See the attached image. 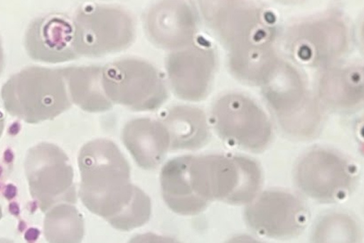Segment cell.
I'll use <instances>...</instances> for the list:
<instances>
[{
  "label": "cell",
  "instance_id": "obj_5",
  "mask_svg": "<svg viewBox=\"0 0 364 243\" xmlns=\"http://www.w3.org/2000/svg\"><path fill=\"white\" fill-rule=\"evenodd\" d=\"M78 57L95 58L127 48L135 36L132 15L122 7L99 4L80 6L72 20Z\"/></svg>",
  "mask_w": 364,
  "mask_h": 243
},
{
  "label": "cell",
  "instance_id": "obj_26",
  "mask_svg": "<svg viewBox=\"0 0 364 243\" xmlns=\"http://www.w3.org/2000/svg\"><path fill=\"white\" fill-rule=\"evenodd\" d=\"M4 129V117L3 114L0 112V137L2 135Z\"/></svg>",
  "mask_w": 364,
  "mask_h": 243
},
{
  "label": "cell",
  "instance_id": "obj_11",
  "mask_svg": "<svg viewBox=\"0 0 364 243\" xmlns=\"http://www.w3.org/2000/svg\"><path fill=\"white\" fill-rule=\"evenodd\" d=\"M244 216L254 232L280 239L299 235L308 220L303 200L294 193L282 189H269L259 193L246 206Z\"/></svg>",
  "mask_w": 364,
  "mask_h": 243
},
{
  "label": "cell",
  "instance_id": "obj_23",
  "mask_svg": "<svg viewBox=\"0 0 364 243\" xmlns=\"http://www.w3.org/2000/svg\"><path fill=\"white\" fill-rule=\"evenodd\" d=\"M128 243H181L173 237L159 235L152 232L136 234Z\"/></svg>",
  "mask_w": 364,
  "mask_h": 243
},
{
  "label": "cell",
  "instance_id": "obj_22",
  "mask_svg": "<svg viewBox=\"0 0 364 243\" xmlns=\"http://www.w3.org/2000/svg\"><path fill=\"white\" fill-rule=\"evenodd\" d=\"M361 232L356 220L348 214L331 212L316 224L311 243H360Z\"/></svg>",
  "mask_w": 364,
  "mask_h": 243
},
{
  "label": "cell",
  "instance_id": "obj_1",
  "mask_svg": "<svg viewBox=\"0 0 364 243\" xmlns=\"http://www.w3.org/2000/svg\"><path fill=\"white\" fill-rule=\"evenodd\" d=\"M77 162L79 196L91 212L122 231L149 221L151 200L131 183L128 161L113 141L97 139L86 143L80 150Z\"/></svg>",
  "mask_w": 364,
  "mask_h": 243
},
{
  "label": "cell",
  "instance_id": "obj_19",
  "mask_svg": "<svg viewBox=\"0 0 364 243\" xmlns=\"http://www.w3.org/2000/svg\"><path fill=\"white\" fill-rule=\"evenodd\" d=\"M62 69L72 103L88 112H102L112 107L102 87V66H69Z\"/></svg>",
  "mask_w": 364,
  "mask_h": 243
},
{
  "label": "cell",
  "instance_id": "obj_8",
  "mask_svg": "<svg viewBox=\"0 0 364 243\" xmlns=\"http://www.w3.org/2000/svg\"><path fill=\"white\" fill-rule=\"evenodd\" d=\"M24 168L31 195L43 212L58 203L76 202L73 169L60 147L47 142L31 147Z\"/></svg>",
  "mask_w": 364,
  "mask_h": 243
},
{
  "label": "cell",
  "instance_id": "obj_27",
  "mask_svg": "<svg viewBox=\"0 0 364 243\" xmlns=\"http://www.w3.org/2000/svg\"><path fill=\"white\" fill-rule=\"evenodd\" d=\"M0 243H14L13 240L6 238H0Z\"/></svg>",
  "mask_w": 364,
  "mask_h": 243
},
{
  "label": "cell",
  "instance_id": "obj_3",
  "mask_svg": "<svg viewBox=\"0 0 364 243\" xmlns=\"http://www.w3.org/2000/svg\"><path fill=\"white\" fill-rule=\"evenodd\" d=\"M1 96L11 115L29 124L53 119L72 105L62 68H25L4 84Z\"/></svg>",
  "mask_w": 364,
  "mask_h": 243
},
{
  "label": "cell",
  "instance_id": "obj_18",
  "mask_svg": "<svg viewBox=\"0 0 364 243\" xmlns=\"http://www.w3.org/2000/svg\"><path fill=\"white\" fill-rule=\"evenodd\" d=\"M170 140V151L196 150L204 146L210 136L203 111L189 105H176L161 120Z\"/></svg>",
  "mask_w": 364,
  "mask_h": 243
},
{
  "label": "cell",
  "instance_id": "obj_10",
  "mask_svg": "<svg viewBox=\"0 0 364 243\" xmlns=\"http://www.w3.org/2000/svg\"><path fill=\"white\" fill-rule=\"evenodd\" d=\"M202 161L211 202L230 205L250 203L262 185L260 166L240 155H202Z\"/></svg>",
  "mask_w": 364,
  "mask_h": 243
},
{
  "label": "cell",
  "instance_id": "obj_7",
  "mask_svg": "<svg viewBox=\"0 0 364 243\" xmlns=\"http://www.w3.org/2000/svg\"><path fill=\"white\" fill-rule=\"evenodd\" d=\"M356 166L341 154L326 148L312 149L298 161L294 180L307 197L323 203L344 200L358 181Z\"/></svg>",
  "mask_w": 364,
  "mask_h": 243
},
{
  "label": "cell",
  "instance_id": "obj_9",
  "mask_svg": "<svg viewBox=\"0 0 364 243\" xmlns=\"http://www.w3.org/2000/svg\"><path fill=\"white\" fill-rule=\"evenodd\" d=\"M210 119L222 139L249 151H264L272 138L267 114L253 100L239 94H228L216 100Z\"/></svg>",
  "mask_w": 364,
  "mask_h": 243
},
{
  "label": "cell",
  "instance_id": "obj_17",
  "mask_svg": "<svg viewBox=\"0 0 364 243\" xmlns=\"http://www.w3.org/2000/svg\"><path fill=\"white\" fill-rule=\"evenodd\" d=\"M122 139L136 164L146 170L159 166L169 151V136L161 120L133 119L124 125Z\"/></svg>",
  "mask_w": 364,
  "mask_h": 243
},
{
  "label": "cell",
  "instance_id": "obj_24",
  "mask_svg": "<svg viewBox=\"0 0 364 243\" xmlns=\"http://www.w3.org/2000/svg\"><path fill=\"white\" fill-rule=\"evenodd\" d=\"M225 243H263L247 234L236 235L228 239Z\"/></svg>",
  "mask_w": 364,
  "mask_h": 243
},
{
  "label": "cell",
  "instance_id": "obj_14",
  "mask_svg": "<svg viewBox=\"0 0 364 243\" xmlns=\"http://www.w3.org/2000/svg\"><path fill=\"white\" fill-rule=\"evenodd\" d=\"M161 194L166 205L182 215L203 212L210 202L206 195L197 156L170 159L161 170Z\"/></svg>",
  "mask_w": 364,
  "mask_h": 243
},
{
  "label": "cell",
  "instance_id": "obj_25",
  "mask_svg": "<svg viewBox=\"0 0 364 243\" xmlns=\"http://www.w3.org/2000/svg\"><path fill=\"white\" fill-rule=\"evenodd\" d=\"M4 66V57L1 43L0 40V75L1 74Z\"/></svg>",
  "mask_w": 364,
  "mask_h": 243
},
{
  "label": "cell",
  "instance_id": "obj_2",
  "mask_svg": "<svg viewBox=\"0 0 364 243\" xmlns=\"http://www.w3.org/2000/svg\"><path fill=\"white\" fill-rule=\"evenodd\" d=\"M202 16L231 52V68L238 77L255 75L273 58V28L267 15L240 2L199 1Z\"/></svg>",
  "mask_w": 364,
  "mask_h": 243
},
{
  "label": "cell",
  "instance_id": "obj_15",
  "mask_svg": "<svg viewBox=\"0 0 364 243\" xmlns=\"http://www.w3.org/2000/svg\"><path fill=\"white\" fill-rule=\"evenodd\" d=\"M291 50L303 63L324 65L340 57L348 48V29L333 16L312 19L296 26Z\"/></svg>",
  "mask_w": 364,
  "mask_h": 243
},
{
  "label": "cell",
  "instance_id": "obj_21",
  "mask_svg": "<svg viewBox=\"0 0 364 243\" xmlns=\"http://www.w3.org/2000/svg\"><path fill=\"white\" fill-rule=\"evenodd\" d=\"M45 213L43 234L48 243L82 242L85 233L83 217L73 204L58 203Z\"/></svg>",
  "mask_w": 364,
  "mask_h": 243
},
{
  "label": "cell",
  "instance_id": "obj_16",
  "mask_svg": "<svg viewBox=\"0 0 364 243\" xmlns=\"http://www.w3.org/2000/svg\"><path fill=\"white\" fill-rule=\"evenodd\" d=\"M25 47L32 59L41 62L58 63L79 58L73 48L72 21L62 14H49L31 21Z\"/></svg>",
  "mask_w": 364,
  "mask_h": 243
},
{
  "label": "cell",
  "instance_id": "obj_4",
  "mask_svg": "<svg viewBox=\"0 0 364 243\" xmlns=\"http://www.w3.org/2000/svg\"><path fill=\"white\" fill-rule=\"evenodd\" d=\"M262 83L280 126L298 139L316 136L322 124L321 111L306 94L297 72L289 65L275 64Z\"/></svg>",
  "mask_w": 364,
  "mask_h": 243
},
{
  "label": "cell",
  "instance_id": "obj_12",
  "mask_svg": "<svg viewBox=\"0 0 364 243\" xmlns=\"http://www.w3.org/2000/svg\"><path fill=\"white\" fill-rule=\"evenodd\" d=\"M165 68L175 96L199 102L207 97L211 88L216 68L215 51L207 40L198 38L190 45L171 51Z\"/></svg>",
  "mask_w": 364,
  "mask_h": 243
},
{
  "label": "cell",
  "instance_id": "obj_20",
  "mask_svg": "<svg viewBox=\"0 0 364 243\" xmlns=\"http://www.w3.org/2000/svg\"><path fill=\"white\" fill-rule=\"evenodd\" d=\"M320 94L330 106L351 110L363 100L362 75L358 68H343L327 72L320 82Z\"/></svg>",
  "mask_w": 364,
  "mask_h": 243
},
{
  "label": "cell",
  "instance_id": "obj_13",
  "mask_svg": "<svg viewBox=\"0 0 364 243\" xmlns=\"http://www.w3.org/2000/svg\"><path fill=\"white\" fill-rule=\"evenodd\" d=\"M188 1H160L144 16L145 33L158 48L171 51L184 48L196 38L198 16Z\"/></svg>",
  "mask_w": 364,
  "mask_h": 243
},
{
  "label": "cell",
  "instance_id": "obj_6",
  "mask_svg": "<svg viewBox=\"0 0 364 243\" xmlns=\"http://www.w3.org/2000/svg\"><path fill=\"white\" fill-rule=\"evenodd\" d=\"M102 83L112 104L134 111L156 110L168 96L160 71L151 63L139 58H123L103 65Z\"/></svg>",
  "mask_w": 364,
  "mask_h": 243
}]
</instances>
